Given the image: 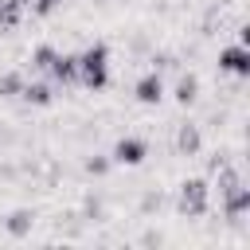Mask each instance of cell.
<instances>
[{"mask_svg": "<svg viewBox=\"0 0 250 250\" xmlns=\"http://www.w3.org/2000/svg\"><path fill=\"white\" fill-rule=\"evenodd\" d=\"M74 70L82 74V82H86V86H102V82H105V47L86 51V55H82V62H78Z\"/></svg>", "mask_w": 250, "mask_h": 250, "instance_id": "cell-1", "label": "cell"}, {"mask_svg": "<svg viewBox=\"0 0 250 250\" xmlns=\"http://www.w3.org/2000/svg\"><path fill=\"white\" fill-rule=\"evenodd\" d=\"M180 145H184V148H195V133L184 129V133H180Z\"/></svg>", "mask_w": 250, "mask_h": 250, "instance_id": "cell-7", "label": "cell"}, {"mask_svg": "<svg viewBox=\"0 0 250 250\" xmlns=\"http://www.w3.org/2000/svg\"><path fill=\"white\" fill-rule=\"evenodd\" d=\"M223 66H227V70H246V55H242V51H227V55H223Z\"/></svg>", "mask_w": 250, "mask_h": 250, "instance_id": "cell-5", "label": "cell"}, {"mask_svg": "<svg viewBox=\"0 0 250 250\" xmlns=\"http://www.w3.org/2000/svg\"><path fill=\"white\" fill-rule=\"evenodd\" d=\"M191 94H195V78H184L180 82V102H191Z\"/></svg>", "mask_w": 250, "mask_h": 250, "instance_id": "cell-6", "label": "cell"}, {"mask_svg": "<svg viewBox=\"0 0 250 250\" xmlns=\"http://www.w3.org/2000/svg\"><path fill=\"white\" fill-rule=\"evenodd\" d=\"M141 156H145V145H141V141H121V145H117V160H121V164H137Z\"/></svg>", "mask_w": 250, "mask_h": 250, "instance_id": "cell-2", "label": "cell"}, {"mask_svg": "<svg viewBox=\"0 0 250 250\" xmlns=\"http://www.w3.org/2000/svg\"><path fill=\"white\" fill-rule=\"evenodd\" d=\"M137 98H141V102H156V98H160V78H145V82L137 86Z\"/></svg>", "mask_w": 250, "mask_h": 250, "instance_id": "cell-3", "label": "cell"}, {"mask_svg": "<svg viewBox=\"0 0 250 250\" xmlns=\"http://www.w3.org/2000/svg\"><path fill=\"white\" fill-rule=\"evenodd\" d=\"M191 191H184V207H191V211H199L203 207V184H188Z\"/></svg>", "mask_w": 250, "mask_h": 250, "instance_id": "cell-4", "label": "cell"}]
</instances>
